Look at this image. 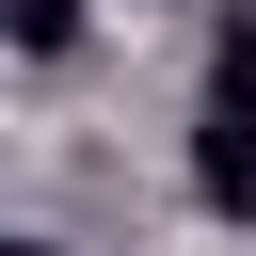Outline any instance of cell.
Wrapping results in <instances>:
<instances>
[{
    "label": "cell",
    "mask_w": 256,
    "mask_h": 256,
    "mask_svg": "<svg viewBox=\"0 0 256 256\" xmlns=\"http://www.w3.org/2000/svg\"><path fill=\"white\" fill-rule=\"evenodd\" d=\"M192 192H208L224 224H256V112H224V96H208V128H192Z\"/></svg>",
    "instance_id": "cell-1"
},
{
    "label": "cell",
    "mask_w": 256,
    "mask_h": 256,
    "mask_svg": "<svg viewBox=\"0 0 256 256\" xmlns=\"http://www.w3.org/2000/svg\"><path fill=\"white\" fill-rule=\"evenodd\" d=\"M16 48H32V64H64V48H80V0H16Z\"/></svg>",
    "instance_id": "cell-3"
},
{
    "label": "cell",
    "mask_w": 256,
    "mask_h": 256,
    "mask_svg": "<svg viewBox=\"0 0 256 256\" xmlns=\"http://www.w3.org/2000/svg\"><path fill=\"white\" fill-rule=\"evenodd\" d=\"M208 96H224V112H256V0L208 32Z\"/></svg>",
    "instance_id": "cell-2"
}]
</instances>
